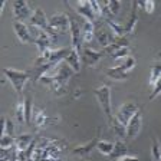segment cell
<instances>
[{
  "mask_svg": "<svg viewBox=\"0 0 161 161\" xmlns=\"http://www.w3.org/2000/svg\"><path fill=\"white\" fill-rule=\"evenodd\" d=\"M70 40H72V46L76 52L82 50V42H84V37H82V30H80V26L75 19H70Z\"/></svg>",
  "mask_w": 161,
  "mask_h": 161,
  "instance_id": "obj_9",
  "label": "cell"
},
{
  "mask_svg": "<svg viewBox=\"0 0 161 161\" xmlns=\"http://www.w3.org/2000/svg\"><path fill=\"white\" fill-rule=\"evenodd\" d=\"M105 53L112 59H121L125 58L127 59L130 56V47H128V40L125 37H119L111 45V46L105 47Z\"/></svg>",
  "mask_w": 161,
  "mask_h": 161,
  "instance_id": "obj_4",
  "label": "cell"
},
{
  "mask_svg": "<svg viewBox=\"0 0 161 161\" xmlns=\"http://www.w3.org/2000/svg\"><path fill=\"white\" fill-rule=\"evenodd\" d=\"M13 16L16 22H22L23 23L26 19H30V7L25 0H17L13 3Z\"/></svg>",
  "mask_w": 161,
  "mask_h": 161,
  "instance_id": "obj_10",
  "label": "cell"
},
{
  "mask_svg": "<svg viewBox=\"0 0 161 161\" xmlns=\"http://www.w3.org/2000/svg\"><path fill=\"white\" fill-rule=\"evenodd\" d=\"M115 161H140V160H138V157H135V155H125V157H121Z\"/></svg>",
  "mask_w": 161,
  "mask_h": 161,
  "instance_id": "obj_33",
  "label": "cell"
},
{
  "mask_svg": "<svg viewBox=\"0 0 161 161\" xmlns=\"http://www.w3.org/2000/svg\"><path fill=\"white\" fill-rule=\"evenodd\" d=\"M125 155H128L127 145H125L122 141H117V142H115V147H114V151H112V154H111V158L118 160V158L125 157Z\"/></svg>",
  "mask_w": 161,
  "mask_h": 161,
  "instance_id": "obj_20",
  "label": "cell"
},
{
  "mask_svg": "<svg viewBox=\"0 0 161 161\" xmlns=\"http://www.w3.org/2000/svg\"><path fill=\"white\" fill-rule=\"evenodd\" d=\"M158 95H161V78L153 85V92L150 95V99H155Z\"/></svg>",
  "mask_w": 161,
  "mask_h": 161,
  "instance_id": "obj_31",
  "label": "cell"
},
{
  "mask_svg": "<svg viewBox=\"0 0 161 161\" xmlns=\"http://www.w3.org/2000/svg\"><path fill=\"white\" fill-rule=\"evenodd\" d=\"M141 127H142V114L138 111L127 124V137L130 140H135L138 137V134H140Z\"/></svg>",
  "mask_w": 161,
  "mask_h": 161,
  "instance_id": "obj_11",
  "label": "cell"
},
{
  "mask_svg": "<svg viewBox=\"0 0 161 161\" xmlns=\"http://www.w3.org/2000/svg\"><path fill=\"white\" fill-rule=\"evenodd\" d=\"M2 134H9V135H13L14 134L13 122H12L10 119H7L6 117L3 118V128H2Z\"/></svg>",
  "mask_w": 161,
  "mask_h": 161,
  "instance_id": "obj_30",
  "label": "cell"
},
{
  "mask_svg": "<svg viewBox=\"0 0 161 161\" xmlns=\"http://www.w3.org/2000/svg\"><path fill=\"white\" fill-rule=\"evenodd\" d=\"M97 144H98V140H92V141H89V142H88V144H85V145L75 147L72 153H74L75 155H80V157H84V155L89 154L94 148H97Z\"/></svg>",
  "mask_w": 161,
  "mask_h": 161,
  "instance_id": "obj_19",
  "label": "cell"
},
{
  "mask_svg": "<svg viewBox=\"0 0 161 161\" xmlns=\"http://www.w3.org/2000/svg\"><path fill=\"white\" fill-rule=\"evenodd\" d=\"M49 26L56 32H68L70 30V17L66 13H56L49 19Z\"/></svg>",
  "mask_w": 161,
  "mask_h": 161,
  "instance_id": "obj_6",
  "label": "cell"
},
{
  "mask_svg": "<svg viewBox=\"0 0 161 161\" xmlns=\"http://www.w3.org/2000/svg\"><path fill=\"white\" fill-rule=\"evenodd\" d=\"M65 62H66V64L69 65V66L72 68L75 72H79V70H80V53H79V52H76L75 49L69 50V55L66 56Z\"/></svg>",
  "mask_w": 161,
  "mask_h": 161,
  "instance_id": "obj_18",
  "label": "cell"
},
{
  "mask_svg": "<svg viewBox=\"0 0 161 161\" xmlns=\"http://www.w3.org/2000/svg\"><path fill=\"white\" fill-rule=\"evenodd\" d=\"M52 43H53V39L50 37V35L47 33V32H45V30H40L37 37H36V40H35V45H36L39 53L42 55V53H45L46 50L53 49V47H52Z\"/></svg>",
  "mask_w": 161,
  "mask_h": 161,
  "instance_id": "obj_14",
  "label": "cell"
},
{
  "mask_svg": "<svg viewBox=\"0 0 161 161\" xmlns=\"http://www.w3.org/2000/svg\"><path fill=\"white\" fill-rule=\"evenodd\" d=\"M13 29H14V33H16L17 39L22 43H35V36L32 35V30H30L29 26H26L22 22H14Z\"/></svg>",
  "mask_w": 161,
  "mask_h": 161,
  "instance_id": "obj_7",
  "label": "cell"
},
{
  "mask_svg": "<svg viewBox=\"0 0 161 161\" xmlns=\"http://www.w3.org/2000/svg\"><path fill=\"white\" fill-rule=\"evenodd\" d=\"M107 76L111 78V79H114V80H124L130 76V74H124V72L118 70L117 68H111V69L107 70Z\"/></svg>",
  "mask_w": 161,
  "mask_h": 161,
  "instance_id": "obj_26",
  "label": "cell"
},
{
  "mask_svg": "<svg viewBox=\"0 0 161 161\" xmlns=\"http://www.w3.org/2000/svg\"><path fill=\"white\" fill-rule=\"evenodd\" d=\"M138 111L140 109H138L137 104H134V102H125V104H122L119 107V109H118L115 118H117V121H119L122 125L127 127V124L131 121V118L134 117Z\"/></svg>",
  "mask_w": 161,
  "mask_h": 161,
  "instance_id": "obj_5",
  "label": "cell"
},
{
  "mask_svg": "<svg viewBox=\"0 0 161 161\" xmlns=\"http://www.w3.org/2000/svg\"><path fill=\"white\" fill-rule=\"evenodd\" d=\"M111 124H112L115 134H117L118 137H121V138H122V137H127V127L121 124L119 121H117V118H114V119L111 121Z\"/></svg>",
  "mask_w": 161,
  "mask_h": 161,
  "instance_id": "obj_27",
  "label": "cell"
},
{
  "mask_svg": "<svg viewBox=\"0 0 161 161\" xmlns=\"http://www.w3.org/2000/svg\"><path fill=\"white\" fill-rule=\"evenodd\" d=\"M105 55V50L98 52V50H92L89 47H84L82 49V60L86 66H95V65L102 59V56Z\"/></svg>",
  "mask_w": 161,
  "mask_h": 161,
  "instance_id": "obj_13",
  "label": "cell"
},
{
  "mask_svg": "<svg viewBox=\"0 0 161 161\" xmlns=\"http://www.w3.org/2000/svg\"><path fill=\"white\" fill-rule=\"evenodd\" d=\"M95 36H97L98 42H99L102 46H105V47L111 46V45L117 40V36L112 33V30H111V29H105V27H101L97 33H95Z\"/></svg>",
  "mask_w": 161,
  "mask_h": 161,
  "instance_id": "obj_15",
  "label": "cell"
},
{
  "mask_svg": "<svg viewBox=\"0 0 161 161\" xmlns=\"http://www.w3.org/2000/svg\"><path fill=\"white\" fill-rule=\"evenodd\" d=\"M151 154L154 161H161V145L158 144L157 140H153V145H151Z\"/></svg>",
  "mask_w": 161,
  "mask_h": 161,
  "instance_id": "obj_29",
  "label": "cell"
},
{
  "mask_svg": "<svg viewBox=\"0 0 161 161\" xmlns=\"http://www.w3.org/2000/svg\"><path fill=\"white\" fill-rule=\"evenodd\" d=\"M16 118L20 124L26 122V104L25 101H19L16 105Z\"/></svg>",
  "mask_w": 161,
  "mask_h": 161,
  "instance_id": "obj_25",
  "label": "cell"
},
{
  "mask_svg": "<svg viewBox=\"0 0 161 161\" xmlns=\"http://www.w3.org/2000/svg\"><path fill=\"white\" fill-rule=\"evenodd\" d=\"M138 7H141L147 13H153L155 9V3L154 2H144V3H138Z\"/></svg>",
  "mask_w": 161,
  "mask_h": 161,
  "instance_id": "obj_32",
  "label": "cell"
},
{
  "mask_svg": "<svg viewBox=\"0 0 161 161\" xmlns=\"http://www.w3.org/2000/svg\"><path fill=\"white\" fill-rule=\"evenodd\" d=\"M161 78V62H157L150 69V85H154Z\"/></svg>",
  "mask_w": 161,
  "mask_h": 161,
  "instance_id": "obj_24",
  "label": "cell"
},
{
  "mask_svg": "<svg viewBox=\"0 0 161 161\" xmlns=\"http://www.w3.org/2000/svg\"><path fill=\"white\" fill-rule=\"evenodd\" d=\"M32 119H33V122H35V125H36V127L42 128V127H45V125H46V122H47V115H46V112H45L42 108L33 107Z\"/></svg>",
  "mask_w": 161,
  "mask_h": 161,
  "instance_id": "obj_17",
  "label": "cell"
},
{
  "mask_svg": "<svg viewBox=\"0 0 161 161\" xmlns=\"http://www.w3.org/2000/svg\"><path fill=\"white\" fill-rule=\"evenodd\" d=\"M82 37H84V42L85 43H89L92 42V39L95 37V27H94V23H86L84 25V29H82Z\"/></svg>",
  "mask_w": 161,
  "mask_h": 161,
  "instance_id": "obj_22",
  "label": "cell"
},
{
  "mask_svg": "<svg viewBox=\"0 0 161 161\" xmlns=\"http://www.w3.org/2000/svg\"><path fill=\"white\" fill-rule=\"evenodd\" d=\"M3 74L10 80V84L13 85L17 95H22V92L25 89V85H26V82L30 78L29 70H19V69H13V68H6L3 70Z\"/></svg>",
  "mask_w": 161,
  "mask_h": 161,
  "instance_id": "obj_1",
  "label": "cell"
},
{
  "mask_svg": "<svg viewBox=\"0 0 161 161\" xmlns=\"http://www.w3.org/2000/svg\"><path fill=\"white\" fill-rule=\"evenodd\" d=\"M95 97H97L98 102H99L101 108L104 111V114L107 115L108 121H112V105H111V88L108 85H101L95 89Z\"/></svg>",
  "mask_w": 161,
  "mask_h": 161,
  "instance_id": "obj_3",
  "label": "cell"
},
{
  "mask_svg": "<svg viewBox=\"0 0 161 161\" xmlns=\"http://www.w3.org/2000/svg\"><path fill=\"white\" fill-rule=\"evenodd\" d=\"M75 10H76L78 13L80 14V16H84L85 19H86V22H89V23H94L95 20H97V14H95L94 9H92V4H91V2H78V3L74 4Z\"/></svg>",
  "mask_w": 161,
  "mask_h": 161,
  "instance_id": "obj_12",
  "label": "cell"
},
{
  "mask_svg": "<svg viewBox=\"0 0 161 161\" xmlns=\"http://www.w3.org/2000/svg\"><path fill=\"white\" fill-rule=\"evenodd\" d=\"M68 55H69L68 49H49L45 53L39 55L37 60L35 62V66L39 68L47 64H60V62H64L66 59Z\"/></svg>",
  "mask_w": 161,
  "mask_h": 161,
  "instance_id": "obj_2",
  "label": "cell"
},
{
  "mask_svg": "<svg viewBox=\"0 0 161 161\" xmlns=\"http://www.w3.org/2000/svg\"><path fill=\"white\" fill-rule=\"evenodd\" d=\"M114 147H115V144L114 142H109V141H98V144H97V150L99 151L101 154L109 155V157L112 154V151H114Z\"/></svg>",
  "mask_w": 161,
  "mask_h": 161,
  "instance_id": "obj_23",
  "label": "cell"
},
{
  "mask_svg": "<svg viewBox=\"0 0 161 161\" xmlns=\"http://www.w3.org/2000/svg\"><path fill=\"white\" fill-rule=\"evenodd\" d=\"M30 142H32V135L30 134H22L16 138L14 145H16V148L19 151H25L30 145Z\"/></svg>",
  "mask_w": 161,
  "mask_h": 161,
  "instance_id": "obj_21",
  "label": "cell"
},
{
  "mask_svg": "<svg viewBox=\"0 0 161 161\" xmlns=\"http://www.w3.org/2000/svg\"><path fill=\"white\" fill-rule=\"evenodd\" d=\"M138 23V3L134 2L132 3V10H131V17L128 20V23L125 25V35H131L135 30V26Z\"/></svg>",
  "mask_w": 161,
  "mask_h": 161,
  "instance_id": "obj_16",
  "label": "cell"
},
{
  "mask_svg": "<svg viewBox=\"0 0 161 161\" xmlns=\"http://www.w3.org/2000/svg\"><path fill=\"white\" fill-rule=\"evenodd\" d=\"M29 23L32 27H36L39 30H47L49 29V19L46 17V14L43 13L42 9H35L32 16L29 19Z\"/></svg>",
  "mask_w": 161,
  "mask_h": 161,
  "instance_id": "obj_8",
  "label": "cell"
},
{
  "mask_svg": "<svg viewBox=\"0 0 161 161\" xmlns=\"http://www.w3.org/2000/svg\"><path fill=\"white\" fill-rule=\"evenodd\" d=\"M14 137L9 134H2V138H0V147L3 150H7L9 147H12V144H14Z\"/></svg>",
  "mask_w": 161,
  "mask_h": 161,
  "instance_id": "obj_28",
  "label": "cell"
}]
</instances>
